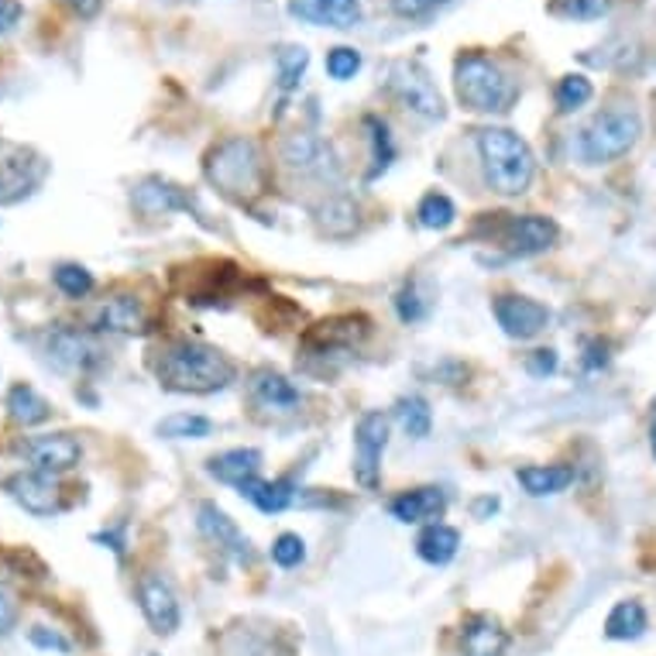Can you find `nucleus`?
Segmentation results:
<instances>
[{"label": "nucleus", "instance_id": "14", "mask_svg": "<svg viewBox=\"0 0 656 656\" xmlns=\"http://www.w3.org/2000/svg\"><path fill=\"white\" fill-rule=\"evenodd\" d=\"M93 330L100 334H124V337H145L151 330V314L138 296L114 293L107 296L89 317Z\"/></svg>", "mask_w": 656, "mask_h": 656}, {"label": "nucleus", "instance_id": "17", "mask_svg": "<svg viewBox=\"0 0 656 656\" xmlns=\"http://www.w3.org/2000/svg\"><path fill=\"white\" fill-rule=\"evenodd\" d=\"M138 605H141V615L151 626V633L172 636L179 629L182 612H179V602H176V591L169 588L166 578L141 574V581H138Z\"/></svg>", "mask_w": 656, "mask_h": 656}, {"label": "nucleus", "instance_id": "2", "mask_svg": "<svg viewBox=\"0 0 656 656\" xmlns=\"http://www.w3.org/2000/svg\"><path fill=\"white\" fill-rule=\"evenodd\" d=\"M478 155L485 182L498 197H522L537 179V155L526 138L509 128H482L478 131Z\"/></svg>", "mask_w": 656, "mask_h": 656}, {"label": "nucleus", "instance_id": "18", "mask_svg": "<svg viewBox=\"0 0 656 656\" xmlns=\"http://www.w3.org/2000/svg\"><path fill=\"white\" fill-rule=\"evenodd\" d=\"M197 526H200V533L207 540H213L221 550H228L237 564H252L255 560V550H252V540H247L241 533V526L224 512V509H216L213 502H200L197 509Z\"/></svg>", "mask_w": 656, "mask_h": 656}, {"label": "nucleus", "instance_id": "49", "mask_svg": "<svg viewBox=\"0 0 656 656\" xmlns=\"http://www.w3.org/2000/svg\"><path fill=\"white\" fill-rule=\"evenodd\" d=\"M495 509H498L495 498H478L475 502V516H485V512H495Z\"/></svg>", "mask_w": 656, "mask_h": 656}, {"label": "nucleus", "instance_id": "51", "mask_svg": "<svg viewBox=\"0 0 656 656\" xmlns=\"http://www.w3.org/2000/svg\"><path fill=\"white\" fill-rule=\"evenodd\" d=\"M653 413H656V399H653Z\"/></svg>", "mask_w": 656, "mask_h": 656}, {"label": "nucleus", "instance_id": "27", "mask_svg": "<svg viewBox=\"0 0 656 656\" xmlns=\"http://www.w3.org/2000/svg\"><path fill=\"white\" fill-rule=\"evenodd\" d=\"M457 550H461V533L454 526H444V522H430L416 540V553L433 568L451 564V560L457 557Z\"/></svg>", "mask_w": 656, "mask_h": 656}, {"label": "nucleus", "instance_id": "43", "mask_svg": "<svg viewBox=\"0 0 656 656\" xmlns=\"http://www.w3.org/2000/svg\"><path fill=\"white\" fill-rule=\"evenodd\" d=\"M28 643L31 646H39V649H49V653H73V643L62 636V633H55V629H49V626H31L28 629Z\"/></svg>", "mask_w": 656, "mask_h": 656}, {"label": "nucleus", "instance_id": "22", "mask_svg": "<svg viewBox=\"0 0 656 656\" xmlns=\"http://www.w3.org/2000/svg\"><path fill=\"white\" fill-rule=\"evenodd\" d=\"M509 633L502 622L491 615H472L461 629V653L464 656H509Z\"/></svg>", "mask_w": 656, "mask_h": 656}, {"label": "nucleus", "instance_id": "30", "mask_svg": "<svg viewBox=\"0 0 656 656\" xmlns=\"http://www.w3.org/2000/svg\"><path fill=\"white\" fill-rule=\"evenodd\" d=\"M155 433H159L162 441H203V436L213 433V420L200 413H172L155 426Z\"/></svg>", "mask_w": 656, "mask_h": 656}, {"label": "nucleus", "instance_id": "45", "mask_svg": "<svg viewBox=\"0 0 656 656\" xmlns=\"http://www.w3.org/2000/svg\"><path fill=\"white\" fill-rule=\"evenodd\" d=\"M14 626H18V605L8 591H0V639H4Z\"/></svg>", "mask_w": 656, "mask_h": 656}, {"label": "nucleus", "instance_id": "35", "mask_svg": "<svg viewBox=\"0 0 656 656\" xmlns=\"http://www.w3.org/2000/svg\"><path fill=\"white\" fill-rule=\"evenodd\" d=\"M52 278H55V289L62 296H70V299H86L93 293V286H97V283H93V272L83 268V265H73V262L59 265L52 272Z\"/></svg>", "mask_w": 656, "mask_h": 656}, {"label": "nucleus", "instance_id": "28", "mask_svg": "<svg viewBox=\"0 0 656 656\" xmlns=\"http://www.w3.org/2000/svg\"><path fill=\"white\" fill-rule=\"evenodd\" d=\"M8 416L18 426H42L45 420H52V402L31 385H14L8 392Z\"/></svg>", "mask_w": 656, "mask_h": 656}, {"label": "nucleus", "instance_id": "6", "mask_svg": "<svg viewBox=\"0 0 656 656\" xmlns=\"http://www.w3.org/2000/svg\"><path fill=\"white\" fill-rule=\"evenodd\" d=\"M488 241L502 247L509 258H533L543 255L557 241V224L540 213H488Z\"/></svg>", "mask_w": 656, "mask_h": 656}, {"label": "nucleus", "instance_id": "34", "mask_svg": "<svg viewBox=\"0 0 656 656\" xmlns=\"http://www.w3.org/2000/svg\"><path fill=\"white\" fill-rule=\"evenodd\" d=\"M309 66V52L303 45H286L275 52V70H278V89L293 93L303 83V73Z\"/></svg>", "mask_w": 656, "mask_h": 656}, {"label": "nucleus", "instance_id": "40", "mask_svg": "<svg viewBox=\"0 0 656 656\" xmlns=\"http://www.w3.org/2000/svg\"><path fill=\"white\" fill-rule=\"evenodd\" d=\"M358 70H361V52H358V49H351V45L330 49V55H327V73H330V80H337V83L355 80Z\"/></svg>", "mask_w": 656, "mask_h": 656}, {"label": "nucleus", "instance_id": "11", "mask_svg": "<svg viewBox=\"0 0 656 656\" xmlns=\"http://www.w3.org/2000/svg\"><path fill=\"white\" fill-rule=\"evenodd\" d=\"M49 361H55L62 371L89 374V371H97L104 364V348L89 330L62 324L49 334Z\"/></svg>", "mask_w": 656, "mask_h": 656}, {"label": "nucleus", "instance_id": "25", "mask_svg": "<svg viewBox=\"0 0 656 656\" xmlns=\"http://www.w3.org/2000/svg\"><path fill=\"white\" fill-rule=\"evenodd\" d=\"M519 485L526 488V495L533 498H547V495H560L568 491L578 478V472L571 464H526L516 472Z\"/></svg>", "mask_w": 656, "mask_h": 656}, {"label": "nucleus", "instance_id": "31", "mask_svg": "<svg viewBox=\"0 0 656 656\" xmlns=\"http://www.w3.org/2000/svg\"><path fill=\"white\" fill-rule=\"evenodd\" d=\"M395 420L399 426L413 436V441H426L430 430H433V413H430V402L423 395H410V399H399L395 405Z\"/></svg>", "mask_w": 656, "mask_h": 656}, {"label": "nucleus", "instance_id": "37", "mask_svg": "<svg viewBox=\"0 0 656 656\" xmlns=\"http://www.w3.org/2000/svg\"><path fill=\"white\" fill-rule=\"evenodd\" d=\"M364 128L371 131V148H374V169L368 179H374L379 172L389 169V162L395 159V148H392V138H389V128L379 120V117H364Z\"/></svg>", "mask_w": 656, "mask_h": 656}, {"label": "nucleus", "instance_id": "24", "mask_svg": "<svg viewBox=\"0 0 656 656\" xmlns=\"http://www.w3.org/2000/svg\"><path fill=\"white\" fill-rule=\"evenodd\" d=\"M262 451L255 447H234V451H224V454H216L207 461V472L216 478V482H224V485H247L252 478H262Z\"/></svg>", "mask_w": 656, "mask_h": 656}, {"label": "nucleus", "instance_id": "16", "mask_svg": "<svg viewBox=\"0 0 656 656\" xmlns=\"http://www.w3.org/2000/svg\"><path fill=\"white\" fill-rule=\"evenodd\" d=\"M278 155H283V162L299 172V176H317V179H337L340 166L334 159V151L324 138L317 135H309V131H296L283 141V148H278Z\"/></svg>", "mask_w": 656, "mask_h": 656}, {"label": "nucleus", "instance_id": "10", "mask_svg": "<svg viewBox=\"0 0 656 656\" xmlns=\"http://www.w3.org/2000/svg\"><path fill=\"white\" fill-rule=\"evenodd\" d=\"M28 464L31 472H42V475H66L83 461V444L76 441L73 433H42V436H24L14 447Z\"/></svg>", "mask_w": 656, "mask_h": 656}, {"label": "nucleus", "instance_id": "33", "mask_svg": "<svg viewBox=\"0 0 656 656\" xmlns=\"http://www.w3.org/2000/svg\"><path fill=\"white\" fill-rule=\"evenodd\" d=\"M320 228L330 237H348L358 228V207L348 197H334L327 200V207L320 210Z\"/></svg>", "mask_w": 656, "mask_h": 656}, {"label": "nucleus", "instance_id": "1", "mask_svg": "<svg viewBox=\"0 0 656 656\" xmlns=\"http://www.w3.org/2000/svg\"><path fill=\"white\" fill-rule=\"evenodd\" d=\"M155 379L169 392L210 395L228 389L237 379V364L221 348L176 337L162 343L159 355H155Z\"/></svg>", "mask_w": 656, "mask_h": 656}, {"label": "nucleus", "instance_id": "7", "mask_svg": "<svg viewBox=\"0 0 656 656\" xmlns=\"http://www.w3.org/2000/svg\"><path fill=\"white\" fill-rule=\"evenodd\" d=\"M385 89L399 107H405L423 120H444L447 117V104L441 97V89H436V83L430 80V73L420 66V62H410V59L389 62Z\"/></svg>", "mask_w": 656, "mask_h": 656}, {"label": "nucleus", "instance_id": "8", "mask_svg": "<svg viewBox=\"0 0 656 656\" xmlns=\"http://www.w3.org/2000/svg\"><path fill=\"white\" fill-rule=\"evenodd\" d=\"M49 162L21 145H0V207H14L39 190Z\"/></svg>", "mask_w": 656, "mask_h": 656}, {"label": "nucleus", "instance_id": "20", "mask_svg": "<svg viewBox=\"0 0 656 656\" xmlns=\"http://www.w3.org/2000/svg\"><path fill=\"white\" fill-rule=\"evenodd\" d=\"M289 14L303 24H317V28H358L364 11L361 0H289Z\"/></svg>", "mask_w": 656, "mask_h": 656}, {"label": "nucleus", "instance_id": "13", "mask_svg": "<svg viewBox=\"0 0 656 656\" xmlns=\"http://www.w3.org/2000/svg\"><path fill=\"white\" fill-rule=\"evenodd\" d=\"M131 207L145 216H166V213H193L197 221L207 228L203 213L197 210L190 190H182L179 182L172 179H162V176H148L141 179L135 190H131Z\"/></svg>", "mask_w": 656, "mask_h": 656}, {"label": "nucleus", "instance_id": "50", "mask_svg": "<svg viewBox=\"0 0 656 656\" xmlns=\"http://www.w3.org/2000/svg\"><path fill=\"white\" fill-rule=\"evenodd\" d=\"M653 454H656V426H653Z\"/></svg>", "mask_w": 656, "mask_h": 656}, {"label": "nucleus", "instance_id": "46", "mask_svg": "<svg viewBox=\"0 0 656 656\" xmlns=\"http://www.w3.org/2000/svg\"><path fill=\"white\" fill-rule=\"evenodd\" d=\"M21 4L18 0H0V35H8V31L21 21Z\"/></svg>", "mask_w": 656, "mask_h": 656}, {"label": "nucleus", "instance_id": "23", "mask_svg": "<svg viewBox=\"0 0 656 656\" xmlns=\"http://www.w3.org/2000/svg\"><path fill=\"white\" fill-rule=\"evenodd\" d=\"M368 334V320L364 317H334V320H324L320 327H314V334L306 337V348L327 358L334 351H348L355 343Z\"/></svg>", "mask_w": 656, "mask_h": 656}, {"label": "nucleus", "instance_id": "41", "mask_svg": "<svg viewBox=\"0 0 656 656\" xmlns=\"http://www.w3.org/2000/svg\"><path fill=\"white\" fill-rule=\"evenodd\" d=\"M426 299L420 296V289H416V283H405L402 289H399V296H395V314H399V320L402 324H420L423 317H426Z\"/></svg>", "mask_w": 656, "mask_h": 656}, {"label": "nucleus", "instance_id": "15", "mask_svg": "<svg viewBox=\"0 0 656 656\" xmlns=\"http://www.w3.org/2000/svg\"><path fill=\"white\" fill-rule=\"evenodd\" d=\"M8 495L14 498V502L31 512V516H39V519H49V516H59L62 512V488L52 475H42V472H18L4 482Z\"/></svg>", "mask_w": 656, "mask_h": 656}, {"label": "nucleus", "instance_id": "29", "mask_svg": "<svg viewBox=\"0 0 656 656\" xmlns=\"http://www.w3.org/2000/svg\"><path fill=\"white\" fill-rule=\"evenodd\" d=\"M646 609L639 602H618L609 618H605V636L615 639V643H629V639H639L646 633Z\"/></svg>", "mask_w": 656, "mask_h": 656}, {"label": "nucleus", "instance_id": "9", "mask_svg": "<svg viewBox=\"0 0 656 656\" xmlns=\"http://www.w3.org/2000/svg\"><path fill=\"white\" fill-rule=\"evenodd\" d=\"M389 447V416L371 410L355 426V482L361 488H379L382 482V454Z\"/></svg>", "mask_w": 656, "mask_h": 656}, {"label": "nucleus", "instance_id": "19", "mask_svg": "<svg viewBox=\"0 0 656 656\" xmlns=\"http://www.w3.org/2000/svg\"><path fill=\"white\" fill-rule=\"evenodd\" d=\"M247 389H252V399H255L258 410L275 413V416H293L303 405V392L286 379L283 371L258 368V371H252Z\"/></svg>", "mask_w": 656, "mask_h": 656}, {"label": "nucleus", "instance_id": "12", "mask_svg": "<svg viewBox=\"0 0 656 656\" xmlns=\"http://www.w3.org/2000/svg\"><path fill=\"white\" fill-rule=\"evenodd\" d=\"M491 314H495L498 327H502V334L512 337V340H533L550 327V309L537 299L516 296V293L495 296Z\"/></svg>", "mask_w": 656, "mask_h": 656}, {"label": "nucleus", "instance_id": "48", "mask_svg": "<svg viewBox=\"0 0 656 656\" xmlns=\"http://www.w3.org/2000/svg\"><path fill=\"white\" fill-rule=\"evenodd\" d=\"M93 540H97V543H110V550H114L117 557H124V537H120V529H107V533H97Z\"/></svg>", "mask_w": 656, "mask_h": 656}, {"label": "nucleus", "instance_id": "3", "mask_svg": "<svg viewBox=\"0 0 656 656\" xmlns=\"http://www.w3.org/2000/svg\"><path fill=\"white\" fill-rule=\"evenodd\" d=\"M203 172L234 203H252L265 193V159L255 138L237 135L210 148Z\"/></svg>", "mask_w": 656, "mask_h": 656}, {"label": "nucleus", "instance_id": "42", "mask_svg": "<svg viewBox=\"0 0 656 656\" xmlns=\"http://www.w3.org/2000/svg\"><path fill=\"white\" fill-rule=\"evenodd\" d=\"M272 560L278 568H299L303 560H306V543H303V537H296V533H283L275 543H272Z\"/></svg>", "mask_w": 656, "mask_h": 656}, {"label": "nucleus", "instance_id": "26", "mask_svg": "<svg viewBox=\"0 0 656 656\" xmlns=\"http://www.w3.org/2000/svg\"><path fill=\"white\" fill-rule=\"evenodd\" d=\"M247 502H252L258 512L265 516H278V512H286L293 502H296V488L289 478H275V482H265V478H252L247 485L237 488Z\"/></svg>", "mask_w": 656, "mask_h": 656}, {"label": "nucleus", "instance_id": "21", "mask_svg": "<svg viewBox=\"0 0 656 656\" xmlns=\"http://www.w3.org/2000/svg\"><path fill=\"white\" fill-rule=\"evenodd\" d=\"M389 512L392 519L405 522V526H420V522H436L444 512H447V491L444 488H410L395 495L389 502Z\"/></svg>", "mask_w": 656, "mask_h": 656}, {"label": "nucleus", "instance_id": "44", "mask_svg": "<svg viewBox=\"0 0 656 656\" xmlns=\"http://www.w3.org/2000/svg\"><path fill=\"white\" fill-rule=\"evenodd\" d=\"M557 364H560V358L553 348H540L533 355H526V371L533 374V379H547V374L557 371Z\"/></svg>", "mask_w": 656, "mask_h": 656}, {"label": "nucleus", "instance_id": "32", "mask_svg": "<svg viewBox=\"0 0 656 656\" xmlns=\"http://www.w3.org/2000/svg\"><path fill=\"white\" fill-rule=\"evenodd\" d=\"M416 221L430 231H447L457 221V207L447 193H426L416 207Z\"/></svg>", "mask_w": 656, "mask_h": 656}, {"label": "nucleus", "instance_id": "5", "mask_svg": "<svg viewBox=\"0 0 656 656\" xmlns=\"http://www.w3.org/2000/svg\"><path fill=\"white\" fill-rule=\"evenodd\" d=\"M639 135H643V117L633 107H612L595 114V120L581 131L578 151L588 166H605L633 151Z\"/></svg>", "mask_w": 656, "mask_h": 656}, {"label": "nucleus", "instance_id": "38", "mask_svg": "<svg viewBox=\"0 0 656 656\" xmlns=\"http://www.w3.org/2000/svg\"><path fill=\"white\" fill-rule=\"evenodd\" d=\"M451 4L454 0H389V11L399 21H430L433 14H441Z\"/></svg>", "mask_w": 656, "mask_h": 656}, {"label": "nucleus", "instance_id": "4", "mask_svg": "<svg viewBox=\"0 0 656 656\" xmlns=\"http://www.w3.org/2000/svg\"><path fill=\"white\" fill-rule=\"evenodd\" d=\"M454 89L461 107L472 114H506L519 100V83L485 52L457 55Z\"/></svg>", "mask_w": 656, "mask_h": 656}, {"label": "nucleus", "instance_id": "36", "mask_svg": "<svg viewBox=\"0 0 656 656\" xmlns=\"http://www.w3.org/2000/svg\"><path fill=\"white\" fill-rule=\"evenodd\" d=\"M591 97H595V86H591V80L588 76H564L557 83V89H553V100H557V107L564 110V114H571V110H578V107H584Z\"/></svg>", "mask_w": 656, "mask_h": 656}, {"label": "nucleus", "instance_id": "39", "mask_svg": "<svg viewBox=\"0 0 656 656\" xmlns=\"http://www.w3.org/2000/svg\"><path fill=\"white\" fill-rule=\"evenodd\" d=\"M550 11L571 21H599L609 14V0H550Z\"/></svg>", "mask_w": 656, "mask_h": 656}, {"label": "nucleus", "instance_id": "47", "mask_svg": "<svg viewBox=\"0 0 656 656\" xmlns=\"http://www.w3.org/2000/svg\"><path fill=\"white\" fill-rule=\"evenodd\" d=\"M66 8H70V11H73L76 18L89 21V18H97V14H100L104 0H66Z\"/></svg>", "mask_w": 656, "mask_h": 656}]
</instances>
